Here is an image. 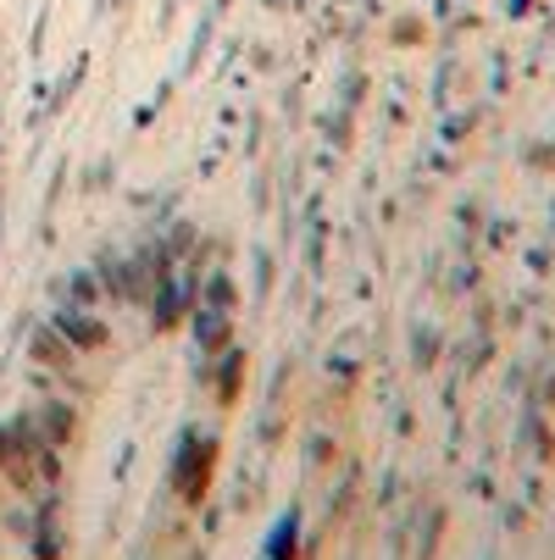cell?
Wrapping results in <instances>:
<instances>
[{"label":"cell","mask_w":555,"mask_h":560,"mask_svg":"<svg viewBox=\"0 0 555 560\" xmlns=\"http://www.w3.org/2000/svg\"><path fill=\"white\" fill-rule=\"evenodd\" d=\"M39 433H45V439H67V433H72V411L61 406V399H50V406L39 411Z\"/></svg>","instance_id":"obj_3"},{"label":"cell","mask_w":555,"mask_h":560,"mask_svg":"<svg viewBox=\"0 0 555 560\" xmlns=\"http://www.w3.org/2000/svg\"><path fill=\"white\" fill-rule=\"evenodd\" d=\"M34 355H39V361H50L56 372H72V355H67V345H61V334H39V345H34Z\"/></svg>","instance_id":"obj_4"},{"label":"cell","mask_w":555,"mask_h":560,"mask_svg":"<svg viewBox=\"0 0 555 560\" xmlns=\"http://www.w3.org/2000/svg\"><path fill=\"white\" fill-rule=\"evenodd\" d=\"M67 289H72V294H67V305H78V311H90V305L101 300V278H95V272H72V278H67Z\"/></svg>","instance_id":"obj_2"},{"label":"cell","mask_w":555,"mask_h":560,"mask_svg":"<svg viewBox=\"0 0 555 560\" xmlns=\"http://www.w3.org/2000/svg\"><path fill=\"white\" fill-rule=\"evenodd\" d=\"M56 334H67L72 350H95V345L106 339V328L95 323L90 311H78V305H61V311H56Z\"/></svg>","instance_id":"obj_1"},{"label":"cell","mask_w":555,"mask_h":560,"mask_svg":"<svg viewBox=\"0 0 555 560\" xmlns=\"http://www.w3.org/2000/svg\"><path fill=\"white\" fill-rule=\"evenodd\" d=\"M233 305V289H228V278H211L206 283V311H228Z\"/></svg>","instance_id":"obj_5"}]
</instances>
